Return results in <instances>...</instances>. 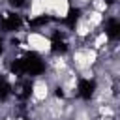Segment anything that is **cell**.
Returning <instances> with one entry per match:
<instances>
[{"mask_svg": "<svg viewBox=\"0 0 120 120\" xmlns=\"http://www.w3.org/2000/svg\"><path fill=\"white\" fill-rule=\"evenodd\" d=\"M24 43L28 47V52H34L38 56H49L52 52V41L51 38H47L45 34L38 32V30H26L24 36Z\"/></svg>", "mask_w": 120, "mask_h": 120, "instance_id": "obj_1", "label": "cell"}, {"mask_svg": "<svg viewBox=\"0 0 120 120\" xmlns=\"http://www.w3.org/2000/svg\"><path fill=\"white\" fill-rule=\"evenodd\" d=\"M26 19L28 21H39L45 17V9H43V4L41 0H28V6H26Z\"/></svg>", "mask_w": 120, "mask_h": 120, "instance_id": "obj_2", "label": "cell"}]
</instances>
